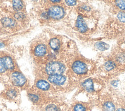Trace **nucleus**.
Instances as JSON below:
<instances>
[{"mask_svg":"<svg viewBox=\"0 0 125 111\" xmlns=\"http://www.w3.org/2000/svg\"><path fill=\"white\" fill-rule=\"evenodd\" d=\"M13 7L14 9L17 11L21 10L23 7L22 1L21 0H14L13 1Z\"/></svg>","mask_w":125,"mask_h":111,"instance_id":"obj_19","label":"nucleus"},{"mask_svg":"<svg viewBox=\"0 0 125 111\" xmlns=\"http://www.w3.org/2000/svg\"><path fill=\"white\" fill-rule=\"evenodd\" d=\"M37 87L42 90L46 91L49 89L50 85L48 82L44 80H39L36 84Z\"/></svg>","mask_w":125,"mask_h":111,"instance_id":"obj_16","label":"nucleus"},{"mask_svg":"<svg viewBox=\"0 0 125 111\" xmlns=\"http://www.w3.org/2000/svg\"><path fill=\"white\" fill-rule=\"evenodd\" d=\"M66 3L69 6H74L77 3L76 0H65Z\"/></svg>","mask_w":125,"mask_h":111,"instance_id":"obj_24","label":"nucleus"},{"mask_svg":"<svg viewBox=\"0 0 125 111\" xmlns=\"http://www.w3.org/2000/svg\"><path fill=\"white\" fill-rule=\"evenodd\" d=\"M95 106L94 101L88 102H78L76 103L73 108V111H91Z\"/></svg>","mask_w":125,"mask_h":111,"instance_id":"obj_9","label":"nucleus"},{"mask_svg":"<svg viewBox=\"0 0 125 111\" xmlns=\"http://www.w3.org/2000/svg\"><path fill=\"white\" fill-rule=\"evenodd\" d=\"M29 98L30 99L34 102H37L38 100V97L37 95L35 94H30L29 95Z\"/></svg>","mask_w":125,"mask_h":111,"instance_id":"obj_23","label":"nucleus"},{"mask_svg":"<svg viewBox=\"0 0 125 111\" xmlns=\"http://www.w3.org/2000/svg\"><path fill=\"white\" fill-rule=\"evenodd\" d=\"M81 88L94 101L106 88L105 81L96 75L84 79L81 83Z\"/></svg>","mask_w":125,"mask_h":111,"instance_id":"obj_2","label":"nucleus"},{"mask_svg":"<svg viewBox=\"0 0 125 111\" xmlns=\"http://www.w3.org/2000/svg\"><path fill=\"white\" fill-rule=\"evenodd\" d=\"M2 62L6 70H12L14 68V64L12 58L8 56H5L2 57Z\"/></svg>","mask_w":125,"mask_h":111,"instance_id":"obj_12","label":"nucleus"},{"mask_svg":"<svg viewBox=\"0 0 125 111\" xmlns=\"http://www.w3.org/2000/svg\"><path fill=\"white\" fill-rule=\"evenodd\" d=\"M46 111H58L57 107L53 104L48 105L45 109Z\"/></svg>","mask_w":125,"mask_h":111,"instance_id":"obj_20","label":"nucleus"},{"mask_svg":"<svg viewBox=\"0 0 125 111\" xmlns=\"http://www.w3.org/2000/svg\"><path fill=\"white\" fill-rule=\"evenodd\" d=\"M4 46V44L3 43H1V42H0V48L3 47V46Z\"/></svg>","mask_w":125,"mask_h":111,"instance_id":"obj_26","label":"nucleus"},{"mask_svg":"<svg viewBox=\"0 0 125 111\" xmlns=\"http://www.w3.org/2000/svg\"><path fill=\"white\" fill-rule=\"evenodd\" d=\"M49 16L54 19H60L63 17L65 14L64 9L58 5L50 7L48 12Z\"/></svg>","mask_w":125,"mask_h":111,"instance_id":"obj_8","label":"nucleus"},{"mask_svg":"<svg viewBox=\"0 0 125 111\" xmlns=\"http://www.w3.org/2000/svg\"><path fill=\"white\" fill-rule=\"evenodd\" d=\"M61 0H52V2H60Z\"/></svg>","mask_w":125,"mask_h":111,"instance_id":"obj_27","label":"nucleus"},{"mask_svg":"<svg viewBox=\"0 0 125 111\" xmlns=\"http://www.w3.org/2000/svg\"><path fill=\"white\" fill-rule=\"evenodd\" d=\"M1 23L4 27H13L16 25V22L12 19L8 18H4L1 19Z\"/></svg>","mask_w":125,"mask_h":111,"instance_id":"obj_15","label":"nucleus"},{"mask_svg":"<svg viewBox=\"0 0 125 111\" xmlns=\"http://www.w3.org/2000/svg\"><path fill=\"white\" fill-rule=\"evenodd\" d=\"M104 1L109 7L110 13L125 11V0H104Z\"/></svg>","mask_w":125,"mask_h":111,"instance_id":"obj_7","label":"nucleus"},{"mask_svg":"<svg viewBox=\"0 0 125 111\" xmlns=\"http://www.w3.org/2000/svg\"><path fill=\"white\" fill-rule=\"evenodd\" d=\"M12 83L17 86H22L26 82V78L21 73L15 72L11 76Z\"/></svg>","mask_w":125,"mask_h":111,"instance_id":"obj_10","label":"nucleus"},{"mask_svg":"<svg viewBox=\"0 0 125 111\" xmlns=\"http://www.w3.org/2000/svg\"><path fill=\"white\" fill-rule=\"evenodd\" d=\"M65 70L64 65L58 61L51 62L46 66V72L50 75L61 74Z\"/></svg>","mask_w":125,"mask_h":111,"instance_id":"obj_6","label":"nucleus"},{"mask_svg":"<svg viewBox=\"0 0 125 111\" xmlns=\"http://www.w3.org/2000/svg\"><path fill=\"white\" fill-rule=\"evenodd\" d=\"M66 79V77L62 74L50 75L48 78V80L49 82L58 85H63L65 82Z\"/></svg>","mask_w":125,"mask_h":111,"instance_id":"obj_11","label":"nucleus"},{"mask_svg":"<svg viewBox=\"0 0 125 111\" xmlns=\"http://www.w3.org/2000/svg\"><path fill=\"white\" fill-rule=\"evenodd\" d=\"M16 94V92L14 90H10L8 92V96L10 98L14 97Z\"/></svg>","mask_w":125,"mask_h":111,"instance_id":"obj_25","label":"nucleus"},{"mask_svg":"<svg viewBox=\"0 0 125 111\" xmlns=\"http://www.w3.org/2000/svg\"><path fill=\"white\" fill-rule=\"evenodd\" d=\"M103 29L108 38H116L125 33V11L110 13Z\"/></svg>","mask_w":125,"mask_h":111,"instance_id":"obj_1","label":"nucleus"},{"mask_svg":"<svg viewBox=\"0 0 125 111\" xmlns=\"http://www.w3.org/2000/svg\"><path fill=\"white\" fill-rule=\"evenodd\" d=\"M14 17L16 19H17L18 20H21V19H22L24 18V15L22 13L18 12V13L15 14V15L14 16Z\"/></svg>","mask_w":125,"mask_h":111,"instance_id":"obj_21","label":"nucleus"},{"mask_svg":"<svg viewBox=\"0 0 125 111\" xmlns=\"http://www.w3.org/2000/svg\"><path fill=\"white\" fill-rule=\"evenodd\" d=\"M117 45L125 51V33L117 38Z\"/></svg>","mask_w":125,"mask_h":111,"instance_id":"obj_18","label":"nucleus"},{"mask_svg":"<svg viewBox=\"0 0 125 111\" xmlns=\"http://www.w3.org/2000/svg\"><path fill=\"white\" fill-rule=\"evenodd\" d=\"M121 73L125 72V51L118 45L114 46L109 54Z\"/></svg>","mask_w":125,"mask_h":111,"instance_id":"obj_4","label":"nucleus"},{"mask_svg":"<svg viewBox=\"0 0 125 111\" xmlns=\"http://www.w3.org/2000/svg\"><path fill=\"white\" fill-rule=\"evenodd\" d=\"M94 105L101 111H115L116 103L113 91L108 87L94 101Z\"/></svg>","mask_w":125,"mask_h":111,"instance_id":"obj_3","label":"nucleus"},{"mask_svg":"<svg viewBox=\"0 0 125 111\" xmlns=\"http://www.w3.org/2000/svg\"><path fill=\"white\" fill-rule=\"evenodd\" d=\"M94 47L97 50L103 52L108 49L109 45L104 41H97L94 43Z\"/></svg>","mask_w":125,"mask_h":111,"instance_id":"obj_13","label":"nucleus"},{"mask_svg":"<svg viewBox=\"0 0 125 111\" xmlns=\"http://www.w3.org/2000/svg\"><path fill=\"white\" fill-rule=\"evenodd\" d=\"M46 53V47L44 45L40 44L38 45L35 49V54L38 56H44Z\"/></svg>","mask_w":125,"mask_h":111,"instance_id":"obj_14","label":"nucleus"},{"mask_svg":"<svg viewBox=\"0 0 125 111\" xmlns=\"http://www.w3.org/2000/svg\"><path fill=\"white\" fill-rule=\"evenodd\" d=\"M49 45L53 50H58L61 46L60 41L57 38H53L49 42Z\"/></svg>","mask_w":125,"mask_h":111,"instance_id":"obj_17","label":"nucleus"},{"mask_svg":"<svg viewBox=\"0 0 125 111\" xmlns=\"http://www.w3.org/2000/svg\"><path fill=\"white\" fill-rule=\"evenodd\" d=\"M6 70L3 62H2V58H0V73H3Z\"/></svg>","mask_w":125,"mask_h":111,"instance_id":"obj_22","label":"nucleus"},{"mask_svg":"<svg viewBox=\"0 0 125 111\" xmlns=\"http://www.w3.org/2000/svg\"><path fill=\"white\" fill-rule=\"evenodd\" d=\"M118 89H111L113 91L116 103L115 111H125V83Z\"/></svg>","mask_w":125,"mask_h":111,"instance_id":"obj_5","label":"nucleus"}]
</instances>
